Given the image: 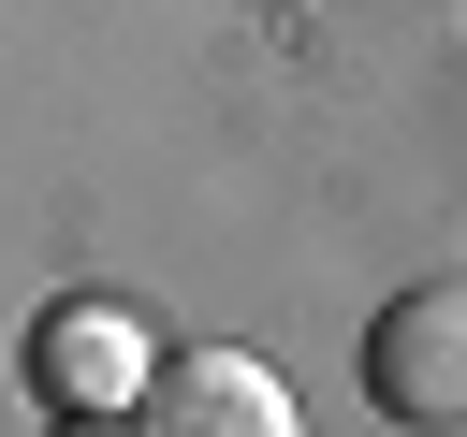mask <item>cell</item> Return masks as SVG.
<instances>
[{
	"instance_id": "6da1fadb",
	"label": "cell",
	"mask_w": 467,
	"mask_h": 437,
	"mask_svg": "<svg viewBox=\"0 0 467 437\" xmlns=\"http://www.w3.org/2000/svg\"><path fill=\"white\" fill-rule=\"evenodd\" d=\"M365 393L409 437H467V277H423L365 320Z\"/></svg>"
},
{
	"instance_id": "7a4b0ae2",
	"label": "cell",
	"mask_w": 467,
	"mask_h": 437,
	"mask_svg": "<svg viewBox=\"0 0 467 437\" xmlns=\"http://www.w3.org/2000/svg\"><path fill=\"white\" fill-rule=\"evenodd\" d=\"M29 379H44V408H58V422H117V408H146V393H161V364H146L131 306H44Z\"/></svg>"
},
{
	"instance_id": "3957f363",
	"label": "cell",
	"mask_w": 467,
	"mask_h": 437,
	"mask_svg": "<svg viewBox=\"0 0 467 437\" xmlns=\"http://www.w3.org/2000/svg\"><path fill=\"white\" fill-rule=\"evenodd\" d=\"M146 437H292V379H277V364H248V350L161 364V393H146Z\"/></svg>"
},
{
	"instance_id": "277c9868",
	"label": "cell",
	"mask_w": 467,
	"mask_h": 437,
	"mask_svg": "<svg viewBox=\"0 0 467 437\" xmlns=\"http://www.w3.org/2000/svg\"><path fill=\"white\" fill-rule=\"evenodd\" d=\"M58 437H117V422H58Z\"/></svg>"
}]
</instances>
